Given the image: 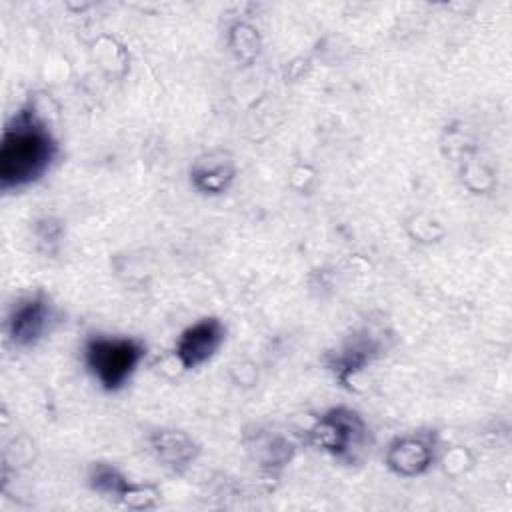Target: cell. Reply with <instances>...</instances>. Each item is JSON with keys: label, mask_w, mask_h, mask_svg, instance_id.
Masks as SVG:
<instances>
[{"label": "cell", "mask_w": 512, "mask_h": 512, "mask_svg": "<svg viewBox=\"0 0 512 512\" xmlns=\"http://www.w3.org/2000/svg\"><path fill=\"white\" fill-rule=\"evenodd\" d=\"M54 156L56 142L46 124L32 110H20L2 136V190H18L36 182L50 168Z\"/></svg>", "instance_id": "6da1fadb"}, {"label": "cell", "mask_w": 512, "mask_h": 512, "mask_svg": "<svg viewBox=\"0 0 512 512\" xmlns=\"http://www.w3.org/2000/svg\"><path fill=\"white\" fill-rule=\"evenodd\" d=\"M144 356L140 342L132 338L96 336L86 342L84 360L88 370L106 390L122 388Z\"/></svg>", "instance_id": "7a4b0ae2"}, {"label": "cell", "mask_w": 512, "mask_h": 512, "mask_svg": "<svg viewBox=\"0 0 512 512\" xmlns=\"http://www.w3.org/2000/svg\"><path fill=\"white\" fill-rule=\"evenodd\" d=\"M224 326L216 318H204L188 326L176 342V358L184 368L204 364L222 344Z\"/></svg>", "instance_id": "3957f363"}, {"label": "cell", "mask_w": 512, "mask_h": 512, "mask_svg": "<svg viewBox=\"0 0 512 512\" xmlns=\"http://www.w3.org/2000/svg\"><path fill=\"white\" fill-rule=\"evenodd\" d=\"M50 322V306L42 296H30L12 306L8 336L16 346H30L44 336Z\"/></svg>", "instance_id": "277c9868"}, {"label": "cell", "mask_w": 512, "mask_h": 512, "mask_svg": "<svg viewBox=\"0 0 512 512\" xmlns=\"http://www.w3.org/2000/svg\"><path fill=\"white\" fill-rule=\"evenodd\" d=\"M360 434H362V422L358 420L356 414L346 410H334L328 416H324L316 432L318 442L336 454L346 452L350 444L354 446Z\"/></svg>", "instance_id": "5b68a950"}, {"label": "cell", "mask_w": 512, "mask_h": 512, "mask_svg": "<svg viewBox=\"0 0 512 512\" xmlns=\"http://www.w3.org/2000/svg\"><path fill=\"white\" fill-rule=\"evenodd\" d=\"M430 450L420 440H402L398 448L390 450V466L400 474H418L428 466Z\"/></svg>", "instance_id": "8992f818"}, {"label": "cell", "mask_w": 512, "mask_h": 512, "mask_svg": "<svg viewBox=\"0 0 512 512\" xmlns=\"http://www.w3.org/2000/svg\"><path fill=\"white\" fill-rule=\"evenodd\" d=\"M92 484L100 492H110V494H122L126 488V480L116 474V470L108 466H98L92 476Z\"/></svg>", "instance_id": "52a82bcc"}]
</instances>
